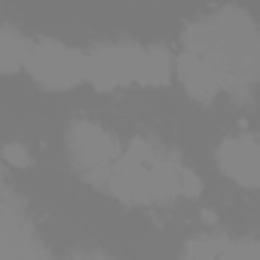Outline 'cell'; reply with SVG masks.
<instances>
[{
    "instance_id": "1",
    "label": "cell",
    "mask_w": 260,
    "mask_h": 260,
    "mask_svg": "<svg viewBox=\"0 0 260 260\" xmlns=\"http://www.w3.org/2000/svg\"><path fill=\"white\" fill-rule=\"evenodd\" d=\"M178 74L199 98L248 92L260 83V31L248 13L223 10L193 25Z\"/></svg>"
},
{
    "instance_id": "2",
    "label": "cell",
    "mask_w": 260,
    "mask_h": 260,
    "mask_svg": "<svg viewBox=\"0 0 260 260\" xmlns=\"http://www.w3.org/2000/svg\"><path fill=\"white\" fill-rule=\"evenodd\" d=\"M40 83L52 86V89H64V86H74L80 80H86V55L68 49V46H58V43H40V46H31L25 52V61H22Z\"/></svg>"
},
{
    "instance_id": "3",
    "label": "cell",
    "mask_w": 260,
    "mask_h": 260,
    "mask_svg": "<svg viewBox=\"0 0 260 260\" xmlns=\"http://www.w3.org/2000/svg\"><path fill=\"white\" fill-rule=\"evenodd\" d=\"M220 169L242 187H260V141L251 135L230 138L217 150Z\"/></svg>"
}]
</instances>
